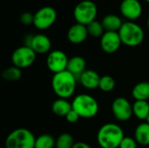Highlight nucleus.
Masks as SVG:
<instances>
[{"mask_svg": "<svg viewBox=\"0 0 149 148\" xmlns=\"http://www.w3.org/2000/svg\"><path fill=\"white\" fill-rule=\"evenodd\" d=\"M147 122H148L149 123V116H148V120H147Z\"/></svg>", "mask_w": 149, "mask_h": 148, "instance_id": "32", "label": "nucleus"}, {"mask_svg": "<svg viewBox=\"0 0 149 148\" xmlns=\"http://www.w3.org/2000/svg\"><path fill=\"white\" fill-rule=\"evenodd\" d=\"M132 96L135 100H144L149 99V82L142 81L136 84L132 90Z\"/></svg>", "mask_w": 149, "mask_h": 148, "instance_id": "20", "label": "nucleus"}, {"mask_svg": "<svg viewBox=\"0 0 149 148\" xmlns=\"http://www.w3.org/2000/svg\"><path fill=\"white\" fill-rule=\"evenodd\" d=\"M75 144L73 137L68 133H61L56 140V148H72Z\"/></svg>", "mask_w": 149, "mask_h": 148, "instance_id": "25", "label": "nucleus"}, {"mask_svg": "<svg viewBox=\"0 0 149 148\" xmlns=\"http://www.w3.org/2000/svg\"><path fill=\"white\" fill-rule=\"evenodd\" d=\"M101 23L106 31L118 32L124 22L121 20V18L119 16L115 14H108L103 17Z\"/></svg>", "mask_w": 149, "mask_h": 148, "instance_id": "17", "label": "nucleus"}, {"mask_svg": "<svg viewBox=\"0 0 149 148\" xmlns=\"http://www.w3.org/2000/svg\"><path fill=\"white\" fill-rule=\"evenodd\" d=\"M72 148H92L91 146H89L87 143L86 142H82V141H79V142H76Z\"/></svg>", "mask_w": 149, "mask_h": 148, "instance_id": "30", "label": "nucleus"}, {"mask_svg": "<svg viewBox=\"0 0 149 148\" xmlns=\"http://www.w3.org/2000/svg\"><path fill=\"white\" fill-rule=\"evenodd\" d=\"M133 113L141 120H147L149 116V103L144 100H135L133 104Z\"/></svg>", "mask_w": 149, "mask_h": 148, "instance_id": "21", "label": "nucleus"}, {"mask_svg": "<svg viewBox=\"0 0 149 148\" xmlns=\"http://www.w3.org/2000/svg\"><path fill=\"white\" fill-rule=\"evenodd\" d=\"M98 13L97 5L91 0L79 2L73 10V17L78 24L88 25L95 20Z\"/></svg>", "mask_w": 149, "mask_h": 148, "instance_id": "6", "label": "nucleus"}, {"mask_svg": "<svg viewBox=\"0 0 149 148\" xmlns=\"http://www.w3.org/2000/svg\"><path fill=\"white\" fill-rule=\"evenodd\" d=\"M69 58L67 55L60 50H54L49 52L46 58V65L53 74L66 71Z\"/></svg>", "mask_w": 149, "mask_h": 148, "instance_id": "10", "label": "nucleus"}, {"mask_svg": "<svg viewBox=\"0 0 149 148\" xmlns=\"http://www.w3.org/2000/svg\"><path fill=\"white\" fill-rule=\"evenodd\" d=\"M86 27H87L88 34L91 37L95 38H101L104 35V33L106 32V31H105V29H104V27L102 25V23L99 22L97 20L93 21L88 25H86Z\"/></svg>", "mask_w": 149, "mask_h": 148, "instance_id": "24", "label": "nucleus"}, {"mask_svg": "<svg viewBox=\"0 0 149 148\" xmlns=\"http://www.w3.org/2000/svg\"><path fill=\"white\" fill-rule=\"evenodd\" d=\"M65 118L66 121H67L68 123H71V124H74V123L78 122L79 120L80 119L79 115L74 110H72V109L68 113V114H67Z\"/></svg>", "mask_w": 149, "mask_h": 148, "instance_id": "29", "label": "nucleus"}, {"mask_svg": "<svg viewBox=\"0 0 149 148\" xmlns=\"http://www.w3.org/2000/svg\"><path fill=\"white\" fill-rule=\"evenodd\" d=\"M86 63L81 56H73L69 58L67 64V71L73 74L77 79L86 70Z\"/></svg>", "mask_w": 149, "mask_h": 148, "instance_id": "16", "label": "nucleus"}, {"mask_svg": "<svg viewBox=\"0 0 149 148\" xmlns=\"http://www.w3.org/2000/svg\"><path fill=\"white\" fill-rule=\"evenodd\" d=\"M124 137V132L119 125L107 123L99 129L97 142L101 148H119Z\"/></svg>", "mask_w": 149, "mask_h": 148, "instance_id": "2", "label": "nucleus"}, {"mask_svg": "<svg viewBox=\"0 0 149 148\" xmlns=\"http://www.w3.org/2000/svg\"><path fill=\"white\" fill-rule=\"evenodd\" d=\"M57 16V11L53 7L44 6L34 14L33 25L40 31L46 30L56 22Z\"/></svg>", "mask_w": 149, "mask_h": 148, "instance_id": "7", "label": "nucleus"}, {"mask_svg": "<svg viewBox=\"0 0 149 148\" xmlns=\"http://www.w3.org/2000/svg\"><path fill=\"white\" fill-rule=\"evenodd\" d=\"M52 47V42L49 37L45 34L33 35L31 48L37 54H45L50 51Z\"/></svg>", "mask_w": 149, "mask_h": 148, "instance_id": "15", "label": "nucleus"}, {"mask_svg": "<svg viewBox=\"0 0 149 148\" xmlns=\"http://www.w3.org/2000/svg\"><path fill=\"white\" fill-rule=\"evenodd\" d=\"M137 146H138V143L134 138L125 136L119 148H137Z\"/></svg>", "mask_w": 149, "mask_h": 148, "instance_id": "27", "label": "nucleus"}, {"mask_svg": "<svg viewBox=\"0 0 149 148\" xmlns=\"http://www.w3.org/2000/svg\"><path fill=\"white\" fill-rule=\"evenodd\" d=\"M37 53L29 46H20L17 48L11 55L13 65L22 69L31 66L36 60Z\"/></svg>", "mask_w": 149, "mask_h": 148, "instance_id": "8", "label": "nucleus"}, {"mask_svg": "<svg viewBox=\"0 0 149 148\" xmlns=\"http://www.w3.org/2000/svg\"><path fill=\"white\" fill-rule=\"evenodd\" d=\"M122 16L127 21H135L142 14L143 9L139 0H123L120 7Z\"/></svg>", "mask_w": 149, "mask_h": 148, "instance_id": "11", "label": "nucleus"}, {"mask_svg": "<svg viewBox=\"0 0 149 148\" xmlns=\"http://www.w3.org/2000/svg\"><path fill=\"white\" fill-rule=\"evenodd\" d=\"M2 77L6 81H10V82L17 81L22 77V70L15 65L8 67L7 69L3 71Z\"/></svg>", "mask_w": 149, "mask_h": 148, "instance_id": "23", "label": "nucleus"}, {"mask_svg": "<svg viewBox=\"0 0 149 148\" xmlns=\"http://www.w3.org/2000/svg\"><path fill=\"white\" fill-rule=\"evenodd\" d=\"M115 80L112 76L109 75H104L100 77V85L99 88L105 92H112L114 87H115Z\"/></svg>", "mask_w": 149, "mask_h": 148, "instance_id": "26", "label": "nucleus"}, {"mask_svg": "<svg viewBox=\"0 0 149 148\" xmlns=\"http://www.w3.org/2000/svg\"><path fill=\"white\" fill-rule=\"evenodd\" d=\"M55 146L56 140L49 133H44L36 138L35 148H54Z\"/></svg>", "mask_w": 149, "mask_h": 148, "instance_id": "22", "label": "nucleus"}, {"mask_svg": "<svg viewBox=\"0 0 149 148\" xmlns=\"http://www.w3.org/2000/svg\"><path fill=\"white\" fill-rule=\"evenodd\" d=\"M36 138L26 128H17L9 133L5 140V148H35Z\"/></svg>", "mask_w": 149, "mask_h": 148, "instance_id": "5", "label": "nucleus"}, {"mask_svg": "<svg viewBox=\"0 0 149 148\" xmlns=\"http://www.w3.org/2000/svg\"><path fill=\"white\" fill-rule=\"evenodd\" d=\"M20 22L24 24V25H31L33 24L34 22V14L31 13V12H24L21 14L20 16Z\"/></svg>", "mask_w": 149, "mask_h": 148, "instance_id": "28", "label": "nucleus"}, {"mask_svg": "<svg viewBox=\"0 0 149 148\" xmlns=\"http://www.w3.org/2000/svg\"><path fill=\"white\" fill-rule=\"evenodd\" d=\"M77 80L78 79L67 70L53 74L52 79V91L58 99H67L74 94Z\"/></svg>", "mask_w": 149, "mask_h": 148, "instance_id": "1", "label": "nucleus"}, {"mask_svg": "<svg viewBox=\"0 0 149 148\" xmlns=\"http://www.w3.org/2000/svg\"><path fill=\"white\" fill-rule=\"evenodd\" d=\"M72 109V102L65 99H58L52 105V113L58 117H65Z\"/></svg>", "mask_w": 149, "mask_h": 148, "instance_id": "19", "label": "nucleus"}, {"mask_svg": "<svg viewBox=\"0 0 149 148\" xmlns=\"http://www.w3.org/2000/svg\"><path fill=\"white\" fill-rule=\"evenodd\" d=\"M80 85L87 90H94L99 88L100 76L93 70H86L79 78Z\"/></svg>", "mask_w": 149, "mask_h": 148, "instance_id": "14", "label": "nucleus"}, {"mask_svg": "<svg viewBox=\"0 0 149 148\" xmlns=\"http://www.w3.org/2000/svg\"><path fill=\"white\" fill-rule=\"evenodd\" d=\"M118 32L122 44L129 47L140 45L145 38V33L141 26L134 21L124 22Z\"/></svg>", "mask_w": 149, "mask_h": 148, "instance_id": "4", "label": "nucleus"}, {"mask_svg": "<svg viewBox=\"0 0 149 148\" xmlns=\"http://www.w3.org/2000/svg\"><path fill=\"white\" fill-rule=\"evenodd\" d=\"M72 110H74L80 118L91 119L99 113V103L96 99L89 94H79L72 101Z\"/></svg>", "mask_w": 149, "mask_h": 148, "instance_id": "3", "label": "nucleus"}, {"mask_svg": "<svg viewBox=\"0 0 149 148\" xmlns=\"http://www.w3.org/2000/svg\"><path fill=\"white\" fill-rule=\"evenodd\" d=\"M122 44L119 32L106 31L100 38V47L106 53L112 54L116 52Z\"/></svg>", "mask_w": 149, "mask_h": 148, "instance_id": "12", "label": "nucleus"}, {"mask_svg": "<svg viewBox=\"0 0 149 148\" xmlns=\"http://www.w3.org/2000/svg\"><path fill=\"white\" fill-rule=\"evenodd\" d=\"M112 112L114 118L121 122L129 120L134 115L133 105L124 97H118L113 101Z\"/></svg>", "mask_w": 149, "mask_h": 148, "instance_id": "9", "label": "nucleus"}, {"mask_svg": "<svg viewBox=\"0 0 149 148\" xmlns=\"http://www.w3.org/2000/svg\"><path fill=\"white\" fill-rule=\"evenodd\" d=\"M146 1H147V2H148V3H149V0H146Z\"/></svg>", "mask_w": 149, "mask_h": 148, "instance_id": "33", "label": "nucleus"}, {"mask_svg": "<svg viewBox=\"0 0 149 148\" xmlns=\"http://www.w3.org/2000/svg\"><path fill=\"white\" fill-rule=\"evenodd\" d=\"M134 139L138 145L148 146L149 145V123L142 122L140 123L134 131Z\"/></svg>", "mask_w": 149, "mask_h": 148, "instance_id": "18", "label": "nucleus"}, {"mask_svg": "<svg viewBox=\"0 0 149 148\" xmlns=\"http://www.w3.org/2000/svg\"><path fill=\"white\" fill-rule=\"evenodd\" d=\"M148 29H149V16H148Z\"/></svg>", "mask_w": 149, "mask_h": 148, "instance_id": "31", "label": "nucleus"}, {"mask_svg": "<svg viewBox=\"0 0 149 148\" xmlns=\"http://www.w3.org/2000/svg\"><path fill=\"white\" fill-rule=\"evenodd\" d=\"M87 27L81 24H72L67 31V39L73 44H79L83 43L88 36Z\"/></svg>", "mask_w": 149, "mask_h": 148, "instance_id": "13", "label": "nucleus"}]
</instances>
